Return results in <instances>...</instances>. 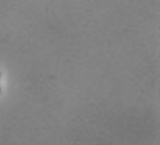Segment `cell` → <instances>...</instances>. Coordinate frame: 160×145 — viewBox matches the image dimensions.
Wrapping results in <instances>:
<instances>
[{"label":"cell","instance_id":"cell-1","mask_svg":"<svg viewBox=\"0 0 160 145\" xmlns=\"http://www.w3.org/2000/svg\"><path fill=\"white\" fill-rule=\"evenodd\" d=\"M0 77H2V75H0ZM0 89H2V88H0Z\"/></svg>","mask_w":160,"mask_h":145}]
</instances>
